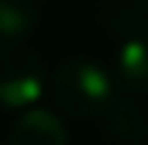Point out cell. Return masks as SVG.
Segmentation results:
<instances>
[{"instance_id":"6da1fadb","label":"cell","mask_w":148,"mask_h":145,"mask_svg":"<svg viewBox=\"0 0 148 145\" xmlns=\"http://www.w3.org/2000/svg\"><path fill=\"white\" fill-rule=\"evenodd\" d=\"M48 93L59 114H69L79 121L107 117L117 104V83L107 62L93 55H69L48 72Z\"/></svg>"},{"instance_id":"7a4b0ae2","label":"cell","mask_w":148,"mask_h":145,"mask_svg":"<svg viewBox=\"0 0 148 145\" xmlns=\"http://www.w3.org/2000/svg\"><path fill=\"white\" fill-rule=\"evenodd\" d=\"M48 90V69L21 41H0V110L24 114Z\"/></svg>"},{"instance_id":"3957f363","label":"cell","mask_w":148,"mask_h":145,"mask_svg":"<svg viewBox=\"0 0 148 145\" xmlns=\"http://www.w3.org/2000/svg\"><path fill=\"white\" fill-rule=\"evenodd\" d=\"M114 83L127 93H148V24H127L114 41Z\"/></svg>"},{"instance_id":"277c9868","label":"cell","mask_w":148,"mask_h":145,"mask_svg":"<svg viewBox=\"0 0 148 145\" xmlns=\"http://www.w3.org/2000/svg\"><path fill=\"white\" fill-rule=\"evenodd\" d=\"M66 142H69V135H66L62 114H55L48 107H31L24 114H17L7 145H66Z\"/></svg>"},{"instance_id":"5b68a950","label":"cell","mask_w":148,"mask_h":145,"mask_svg":"<svg viewBox=\"0 0 148 145\" xmlns=\"http://www.w3.org/2000/svg\"><path fill=\"white\" fill-rule=\"evenodd\" d=\"M45 0H0V41H24L38 28Z\"/></svg>"},{"instance_id":"8992f818","label":"cell","mask_w":148,"mask_h":145,"mask_svg":"<svg viewBox=\"0 0 148 145\" xmlns=\"http://www.w3.org/2000/svg\"><path fill=\"white\" fill-rule=\"evenodd\" d=\"M138 3H148V0H138Z\"/></svg>"}]
</instances>
